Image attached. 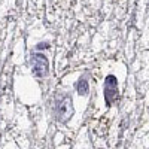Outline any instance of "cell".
<instances>
[{
	"mask_svg": "<svg viewBox=\"0 0 149 149\" xmlns=\"http://www.w3.org/2000/svg\"><path fill=\"white\" fill-rule=\"evenodd\" d=\"M73 100L70 94H57L54 98V104H52V113L54 118L58 122H67L72 116H73Z\"/></svg>",
	"mask_w": 149,
	"mask_h": 149,
	"instance_id": "obj_1",
	"label": "cell"
},
{
	"mask_svg": "<svg viewBox=\"0 0 149 149\" xmlns=\"http://www.w3.org/2000/svg\"><path fill=\"white\" fill-rule=\"evenodd\" d=\"M103 97L106 106H112L118 98H119V93H118V79L115 74H107L103 82Z\"/></svg>",
	"mask_w": 149,
	"mask_h": 149,
	"instance_id": "obj_2",
	"label": "cell"
},
{
	"mask_svg": "<svg viewBox=\"0 0 149 149\" xmlns=\"http://www.w3.org/2000/svg\"><path fill=\"white\" fill-rule=\"evenodd\" d=\"M30 67L36 78H45L49 73V61L45 54L34 52L30 57Z\"/></svg>",
	"mask_w": 149,
	"mask_h": 149,
	"instance_id": "obj_3",
	"label": "cell"
},
{
	"mask_svg": "<svg viewBox=\"0 0 149 149\" xmlns=\"http://www.w3.org/2000/svg\"><path fill=\"white\" fill-rule=\"evenodd\" d=\"M74 90H76V93L79 95H86L90 93V84H88L85 76H81L76 82H74Z\"/></svg>",
	"mask_w": 149,
	"mask_h": 149,
	"instance_id": "obj_4",
	"label": "cell"
},
{
	"mask_svg": "<svg viewBox=\"0 0 149 149\" xmlns=\"http://www.w3.org/2000/svg\"><path fill=\"white\" fill-rule=\"evenodd\" d=\"M49 48V42H40L36 45V49H48Z\"/></svg>",
	"mask_w": 149,
	"mask_h": 149,
	"instance_id": "obj_5",
	"label": "cell"
}]
</instances>
